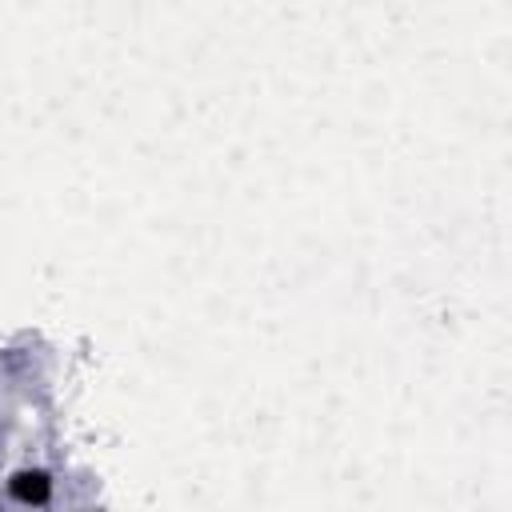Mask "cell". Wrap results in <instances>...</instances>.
<instances>
[{
	"instance_id": "cell-1",
	"label": "cell",
	"mask_w": 512,
	"mask_h": 512,
	"mask_svg": "<svg viewBox=\"0 0 512 512\" xmlns=\"http://www.w3.org/2000/svg\"><path fill=\"white\" fill-rule=\"evenodd\" d=\"M52 492H56V484H52V476H48L44 468H16V472L8 476V496H12L16 504H24V508H44V504H52Z\"/></svg>"
}]
</instances>
